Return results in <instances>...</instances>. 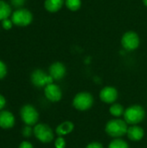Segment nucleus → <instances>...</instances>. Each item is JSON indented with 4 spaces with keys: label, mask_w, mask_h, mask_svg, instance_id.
I'll use <instances>...</instances> for the list:
<instances>
[{
    "label": "nucleus",
    "mask_w": 147,
    "mask_h": 148,
    "mask_svg": "<svg viewBox=\"0 0 147 148\" xmlns=\"http://www.w3.org/2000/svg\"><path fill=\"white\" fill-rule=\"evenodd\" d=\"M127 123L120 119H114L109 121L105 127L106 133L113 138H120L126 134L127 132Z\"/></svg>",
    "instance_id": "obj_1"
},
{
    "label": "nucleus",
    "mask_w": 147,
    "mask_h": 148,
    "mask_svg": "<svg viewBox=\"0 0 147 148\" xmlns=\"http://www.w3.org/2000/svg\"><path fill=\"white\" fill-rule=\"evenodd\" d=\"M146 117L145 109L139 105H133L127 108L124 113V119L127 124L136 125L144 121Z\"/></svg>",
    "instance_id": "obj_2"
},
{
    "label": "nucleus",
    "mask_w": 147,
    "mask_h": 148,
    "mask_svg": "<svg viewBox=\"0 0 147 148\" xmlns=\"http://www.w3.org/2000/svg\"><path fill=\"white\" fill-rule=\"evenodd\" d=\"M32 20H33L32 13L29 10L23 8H20L15 10L11 16L12 23L19 27H25L29 25Z\"/></svg>",
    "instance_id": "obj_3"
},
{
    "label": "nucleus",
    "mask_w": 147,
    "mask_h": 148,
    "mask_svg": "<svg viewBox=\"0 0 147 148\" xmlns=\"http://www.w3.org/2000/svg\"><path fill=\"white\" fill-rule=\"evenodd\" d=\"M94 103V98L88 92H81L77 94L73 100V106L75 109L80 111H86L89 109Z\"/></svg>",
    "instance_id": "obj_4"
},
{
    "label": "nucleus",
    "mask_w": 147,
    "mask_h": 148,
    "mask_svg": "<svg viewBox=\"0 0 147 148\" xmlns=\"http://www.w3.org/2000/svg\"><path fill=\"white\" fill-rule=\"evenodd\" d=\"M140 44V39L139 35L133 31H127L124 33L121 38V45L127 51H133L139 48Z\"/></svg>",
    "instance_id": "obj_5"
},
{
    "label": "nucleus",
    "mask_w": 147,
    "mask_h": 148,
    "mask_svg": "<svg viewBox=\"0 0 147 148\" xmlns=\"http://www.w3.org/2000/svg\"><path fill=\"white\" fill-rule=\"evenodd\" d=\"M36 138L42 143H49L54 140V133L49 126L46 124H37L33 129Z\"/></svg>",
    "instance_id": "obj_6"
},
{
    "label": "nucleus",
    "mask_w": 147,
    "mask_h": 148,
    "mask_svg": "<svg viewBox=\"0 0 147 148\" xmlns=\"http://www.w3.org/2000/svg\"><path fill=\"white\" fill-rule=\"evenodd\" d=\"M20 115L27 126H34L39 119V114L32 105H24L21 108Z\"/></svg>",
    "instance_id": "obj_7"
},
{
    "label": "nucleus",
    "mask_w": 147,
    "mask_h": 148,
    "mask_svg": "<svg viewBox=\"0 0 147 148\" xmlns=\"http://www.w3.org/2000/svg\"><path fill=\"white\" fill-rule=\"evenodd\" d=\"M30 79H31V82L33 83V85L37 88L46 87L47 85L51 84L54 82L53 78L49 75H47L42 69L34 70L31 74Z\"/></svg>",
    "instance_id": "obj_8"
},
{
    "label": "nucleus",
    "mask_w": 147,
    "mask_h": 148,
    "mask_svg": "<svg viewBox=\"0 0 147 148\" xmlns=\"http://www.w3.org/2000/svg\"><path fill=\"white\" fill-rule=\"evenodd\" d=\"M44 95L46 98L52 102L59 101L62 96L61 88L54 83L49 84L44 88Z\"/></svg>",
    "instance_id": "obj_9"
},
{
    "label": "nucleus",
    "mask_w": 147,
    "mask_h": 148,
    "mask_svg": "<svg viewBox=\"0 0 147 148\" xmlns=\"http://www.w3.org/2000/svg\"><path fill=\"white\" fill-rule=\"evenodd\" d=\"M49 72V75L53 78L54 81H59L62 79L66 75V67L63 63L60 62H55L50 65Z\"/></svg>",
    "instance_id": "obj_10"
},
{
    "label": "nucleus",
    "mask_w": 147,
    "mask_h": 148,
    "mask_svg": "<svg viewBox=\"0 0 147 148\" xmlns=\"http://www.w3.org/2000/svg\"><path fill=\"white\" fill-rule=\"evenodd\" d=\"M100 98L105 103H113L118 98V91L113 87H105L100 93Z\"/></svg>",
    "instance_id": "obj_11"
},
{
    "label": "nucleus",
    "mask_w": 147,
    "mask_h": 148,
    "mask_svg": "<svg viewBox=\"0 0 147 148\" xmlns=\"http://www.w3.org/2000/svg\"><path fill=\"white\" fill-rule=\"evenodd\" d=\"M15 125V117L12 113L3 110L0 112V127L9 129Z\"/></svg>",
    "instance_id": "obj_12"
},
{
    "label": "nucleus",
    "mask_w": 147,
    "mask_h": 148,
    "mask_svg": "<svg viewBox=\"0 0 147 148\" xmlns=\"http://www.w3.org/2000/svg\"><path fill=\"white\" fill-rule=\"evenodd\" d=\"M144 134L145 132L143 128L136 125H133L132 127H128L126 132V135L128 139L131 140L132 141H139L144 137Z\"/></svg>",
    "instance_id": "obj_13"
},
{
    "label": "nucleus",
    "mask_w": 147,
    "mask_h": 148,
    "mask_svg": "<svg viewBox=\"0 0 147 148\" xmlns=\"http://www.w3.org/2000/svg\"><path fill=\"white\" fill-rule=\"evenodd\" d=\"M65 3V0H45L44 7L46 10L51 13L59 11Z\"/></svg>",
    "instance_id": "obj_14"
},
{
    "label": "nucleus",
    "mask_w": 147,
    "mask_h": 148,
    "mask_svg": "<svg viewBox=\"0 0 147 148\" xmlns=\"http://www.w3.org/2000/svg\"><path fill=\"white\" fill-rule=\"evenodd\" d=\"M74 130V124L71 121H64L62 123H61L55 129L56 134L58 136H64L67 135L68 134H70L72 131Z\"/></svg>",
    "instance_id": "obj_15"
},
{
    "label": "nucleus",
    "mask_w": 147,
    "mask_h": 148,
    "mask_svg": "<svg viewBox=\"0 0 147 148\" xmlns=\"http://www.w3.org/2000/svg\"><path fill=\"white\" fill-rule=\"evenodd\" d=\"M11 15V7L3 0H0V20L7 19Z\"/></svg>",
    "instance_id": "obj_16"
},
{
    "label": "nucleus",
    "mask_w": 147,
    "mask_h": 148,
    "mask_svg": "<svg viewBox=\"0 0 147 148\" xmlns=\"http://www.w3.org/2000/svg\"><path fill=\"white\" fill-rule=\"evenodd\" d=\"M109 112L112 115H113L115 117H120L122 114H124L125 109H124L123 106L120 104H113L110 107Z\"/></svg>",
    "instance_id": "obj_17"
},
{
    "label": "nucleus",
    "mask_w": 147,
    "mask_h": 148,
    "mask_svg": "<svg viewBox=\"0 0 147 148\" xmlns=\"http://www.w3.org/2000/svg\"><path fill=\"white\" fill-rule=\"evenodd\" d=\"M65 5L69 10L76 11L81 6V0H65Z\"/></svg>",
    "instance_id": "obj_18"
},
{
    "label": "nucleus",
    "mask_w": 147,
    "mask_h": 148,
    "mask_svg": "<svg viewBox=\"0 0 147 148\" xmlns=\"http://www.w3.org/2000/svg\"><path fill=\"white\" fill-rule=\"evenodd\" d=\"M108 148H129V147L128 144L123 140L116 139L109 144Z\"/></svg>",
    "instance_id": "obj_19"
},
{
    "label": "nucleus",
    "mask_w": 147,
    "mask_h": 148,
    "mask_svg": "<svg viewBox=\"0 0 147 148\" xmlns=\"http://www.w3.org/2000/svg\"><path fill=\"white\" fill-rule=\"evenodd\" d=\"M65 146H66L65 140L62 137L59 136L55 140V148H65Z\"/></svg>",
    "instance_id": "obj_20"
},
{
    "label": "nucleus",
    "mask_w": 147,
    "mask_h": 148,
    "mask_svg": "<svg viewBox=\"0 0 147 148\" xmlns=\"http://www.w3.org/2000/svg\"><path fill=\"white\" fill-rule=\"evenodd\" d=\"M7 74V67L3 62L0 61V80L4 78Z\"/></svg>",
    "instance_id": "obj_21"
},
{
    "label": "nucleus",
    "mask_w": 147,
    "mask_h": 148,
    "mask_svg": "<svg viewBox=\"0 0 147 148\" xmlns=\"http://www.w3.org/2000/svg\"><path fill=\"white\" fill-rule=\"evenodd\" d=\"M12 24H13L12 21L10 20L9 18L4 19V20L2 21V25H3V28L4 29H11L12 28Z\"/></svg>",
    "instance_id": "obj_22"
},
{
    "label": "nucleus",
    "mask_w": 147,
    "mask_h": 148,
    "mask_svg": "<svg viewBox=\"0 0 147 148\" xmlns=\"http://www.w3.org/2000/svg\"><path fill=\"white\" fill-rule=\"evenodd\" d=\"M32 133H34V132H33L32 128L30 127V126L24 127L23 129V135L24 137H29L32 134Z\"/></svg>",
    "instance_id": "obj_23"
},
{
    "label": "nucleus",
    "mask_w": 147,
    "mask_h": 148,
    "mask_svg": "<svg viewBox=\"0 0 147 148\" xmlns=\"http://www.w3.org/2000/svg\"><path fill=\"white\" fill-rule=\"evenodd\" d=\"M25 2H26V0H10L11 4L14 7L19 8V9H20V7H22L25 3Z\"/></svg>",
    "instance_id": "obj_24"
},
{
    "label": "nucleus",
    "mask_w": 147,
    "mask_h": 148,
    "mask_svg": "<svg viewBox=\"0 0 147 148\" xmlns=\"http://www.w3.org/2000/svg\"><path fill=\"white\" fill-rule=\"evenodd\" d=\"M86 148H103V146L99 142H92L88 144Z\"/></svg>",
    "instance_id": "obj_25"
},
{
    "label": "nucleus",
    "mask_w": 147,
    "mask_h": 148,
    "mask_svg": "<svg viewBox=\"0 0 147 148\" xmlns=\"http://www.w3.org/2000/svg\"><path fill=\"white\" fill-rule=\"evenodd\" d=\"M18 148H33V146L31 143H29V141H23Z\"/></svg>",
    "instance_id": "obj_26"
},
{
    "label": "nucleus",
    "mask_w": 147,
    "mask_h": 148,
    "mask_svg": "<svg viewBox=\"0 0 147 148\" xmlns=\"http://www.w3.org/2000/svg\"><path fill=\"white\" fill-rule=\"evenodd\" d=\"M5 104H6L5 98H4L2 95H0V110H1V109H3V108H4Z\"/></svg>",
    "instance_id": "obj_27"
},
{
    "label": "nucleus",
    "mask_w": 147,
    "mask_h": 148,
    "mask_svg": "<svg viewBox=\"0 0 147 148\" xmlns=\"http://www.w3.org/2000/svg\"><path fill=\"white\" fill-rule=\"evenodd\" d=\"M142 1H143V3L147 7V0H142Z\"/></svg>",
    "instance_id": "obj_28"
}]
</instances>
